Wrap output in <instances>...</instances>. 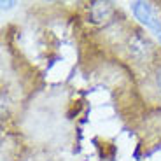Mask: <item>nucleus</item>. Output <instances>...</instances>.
Here are the masks:
<instances>
[{
  "label": "nucleus",
  "mask_w": 161,
  "mask_h": 161,
  "mask_svg": "<svg viewBox=\"0 0 161 161\" xmlns=\"http://www.w3.org/2000/svg\"><path fill=\"white\" fill-rule=\"evenodd\" d=\"M133 12H135V16L140 19V23H144L145 26H149L151 30H154V33L161 39V25H159V21L154 18V14H153V11H151L149 4L135 2V4H133Z\"/></svg>",
  "instance_id": "f257e3e1"
},
{
  "label": "nucleus",
  "mask_w": 161,
  "mask_h": 161,
  "mask_svg": "<svg viewBox=\"0 0 161 161\" xmlns=\"http://www.w3.org/2000/svg\"><path fill=\"white\" fill-rule=\"evenodd\" d=\"M156 82H158V86H159V89H161V69L158 70V74H156Z\"/></svg>",
  "instance_id": "20e7f679"
},
{
  "label": "nucleus",
  "mask_w": 161,
  "mask_h": 161,
  "mask_svg": "<svg viewBox=\"0 0 161 161\" xmlns=\"http://www.w3.org/2000/svg\"><path fill=\"white\" fill-rule=\"evenodd\" d=\"M91 14H93V19L95 21H102L110 14V5L109 4H103V2H95L91 5Z\"/></svg>",
  "instance_id": "7ed1b4c3"
},
{
  "label": "nucleus",
  "mask_w": 161,
  "mask_h": 161,
  "mask_svg": "<svg viewBox=\"0 0 161 161\" xmlns=\"http://www.w3.org/2000/svg\"><path fill=\"white\" fill-rule=\"evenodd\" d=\"M130 51H131V54L135 58L142 60V58H145L147 54H149L151 44L144 39V37L135 35V37H131V39H130Z\"/></svg>",
  "instance_id": "f03ea898"
}]
</instances>
